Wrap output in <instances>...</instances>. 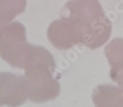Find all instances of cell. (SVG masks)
Listing matches in <instances>:
<instances>
[{
    "label": "cell",
    "instance_id": "6da1fadb",
    "mask_svg": "<svg viewBox=\"0 0 123 107\" xmlns=\"http://www.w3.org/2000/svg\"><path fill=\"white\" fill-rule=\"evenodd\" d=\"M60 16L47 29V37L56 48L66 50L81 43L94 49L111 37L112 24L98 0H70Z\"/></svg>",
    "mask_w": 123,
    "mask_h": 107
},
{
    "label": "cell",
    "instance_id": "7a4b0ae2",
    "mask_svg": "<svg viewBox=\"0 0 123 107\" xmlns=\"http://www.w3.org/2000/svg\"><path fill=\"white\" fill-rule=\"evenodd\" d=\"M0 57L11 66L25 70L55 69L52 55L43 47L29 43L25 27L18 21L0 29Z\"/></svg>",
    "mask_w": 123,
    "mask_h": 107
},
{
    "label": "cell",
    "instance_id": "3957f363",
    "mask_svg": "<svg viewBox=\"0 0 123 107\" xmlns=\"http://www.w3.org/2000/svg\"><path fill=\"white\" fill-rule=\"evenodd\" d=\"M49 69L25 70V80L27 98L34 103L55 99L60 92V84Z\"/></svg>",
    "mask_w": 123,
    "mask_h": 107
},
{
    "label": "cell",
    "instance_id": "277c9868",
    "mask_svg": "<svg viewBox=\"0 0 123 107\" xmlns=\"http://www.w3.org/2000/svg\"><path fill=\"white\" fill-rule=\"evenodd\" d=\"M25 76L10 72L0 73V106L18 107L27 102Z\"/></svg>",
    "mask_w": 123,
    "mask_h": 107
},
{
    "label": "cell",
    "instance_id": "5b68a950",
    "mask_svg": "<svg viewBox=\"0 0 123 107\" xmlns=\"http://www.w3.org/2000/svg\"><path fill=\"white\" fill-rule=\"evenodd\" d=\"M27 0H0V28L13 21L25 11Z\"/></svg>",
    "mask_w": 123,
    "mask_h": 107
}]
</instances>
